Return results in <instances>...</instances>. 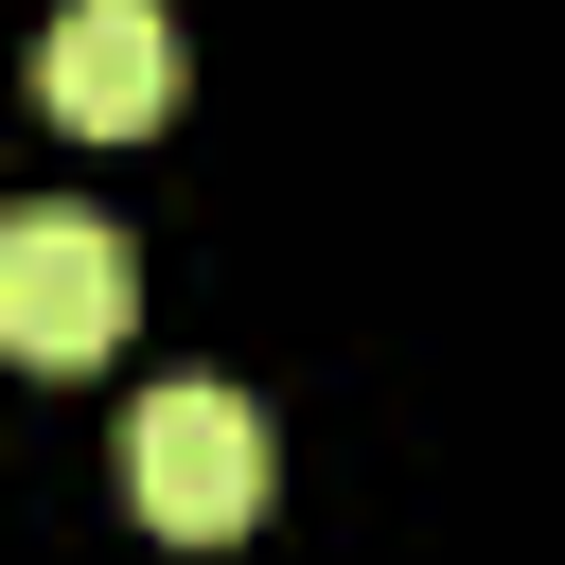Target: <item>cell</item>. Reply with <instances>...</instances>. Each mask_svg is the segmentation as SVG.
<instances>
[{
  "label": "cell",
  "mask_w": 565,
  "mask_h": 565,
  "mask_svg": "<svg viewBox=\"0 0 565 565\" xmlns=\"http://www.w3.org/2000/svg\"><path fill=\"white\" fill-rule=\"evenodd\" d=\"M124 512L141 530H247L265 512V406L230 388V371H159L141 406H124Z\"/></svg>",
  "instance_id": "1"
},
{
  "label": "cell",
  "mask_w": 565,
  "mask_h": 565,
  "mask_svg": "<svg viewBox=\"0 0 565 565\" xmlns=\"http://www.w3.org/2000/svg\"><path fill=\"white\" fill-rule=\"evenodd\" d=\"M0 335H18L35 371H88V353L124 335V230H106L88 194L0 212Z\"/></svg>",
  "instance_id": "2"
},
{
  "label": "cell",
  "mask_w": 565,
  "mask_h": 565,
  "mask_svg": "<svg viewBox=\"0 0 565 565\" xmlns=\"http://www.w3.org/2000/svg\"><path fill=\"white\" fill-rule=\"evenodd\" d=\"M35 88H53V124H88V141H141V124L177 106V0H53V53H35Z\"/></svg>",
  "instance_id": "3"
}]
</instances>
